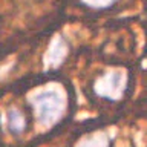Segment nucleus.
<instances>
[{
	"label": "nucleus",
	"instance_id": "nucleus-1",
	"mask_svg": "<svg viewBox=\"0 0 147 147\" xmlns=\"http://www.w3.org/2000/svg\"><path fill=\"white\" fill-rule=\"evenodd\" d=\"M31 104L38 123L43 126H52L66 110V96L58 89H45L32 96Z\"/></svg>",
	"mask_w": 147,
	"mask_h": 147
},
{
	"label": "nucleus",
	"instance_id": "nucleus-2",
	"mask_svg": "<svg viewBox=\"0 0 147 147\" xmlns=\"http://www.w3.org/2000/svg\"><path fill=\"white\" fill-rule=\"evenodd\" d=\"M127 75L123 71H109L100 75L94 83V92L96 96L109 101H119L127 90Z\"/></svg>",
	"mask_w": 147,
	"mask_h": 147
},
{
	"label": "nucleus",
	"instance_id": "nucleus-3",
	"mask_svg": "<svg viewBox=\"0 0 147 147\" xmlns=\"http://www.w3.org/2000/svg\"><path fill=\"white\" fill-rule=\"evenodd\" d=\"M77 147H110V138L104 132H96L83 138Z\"/></svg>",
	"mask_w": 147,
	"mask_h": 147
},
{
	"label": "nucleus",
	"instance_id": "nucleus-4",
	"mask_svg": "<svg viewBox=\"0 0 147 147\" xmlns=\"http://www.w3.org/2000/svg\"><path fill=\"white\" fill-rule=\"evenodd\" d=\"M25 118H23V115L20 110L17 109H11L8 113V127L11 133L14 135H20V133L25 130Z\"/></svg>",
	"mask_w": 147,
	"mask_h": 147
},
{
	"label": "nucleus",
	"instance_id": "nucleus-5",
	"mask_svg": "<svg viewBox=\"0 0 147 147\" xmlns=\"http://www.w3.org/2000/svg\"><path fill=\"white\" fill-rule=\"evenodd\" d=\"M87 5H90V6L94 8H106L109 6L110 3H113L115 0H84Z\"/></svg>",
	"mask_w": 147,
	"mask_h": 147
}]
</instances>
